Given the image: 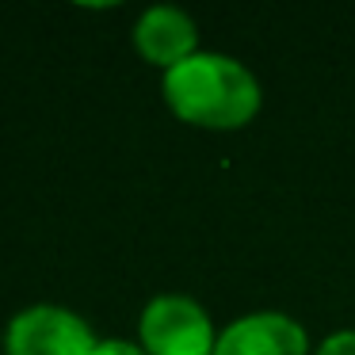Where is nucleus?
<instances>
[{
	"mask_svg": "<svg viewBox=\"0 0 355 355\" xmlns=\"http://www.w3.org/2000/svg\"><path fill=\"white\" fill-rule=\"evenodd\" d=\"M134 46L146 62L176 69L195 54V24L180 8H149L134 27Z\"/></svg>",
	"mask_w": 355,
	"mask_h": 355,
	"instance_id": "39448f33",
	"label": "nucleus"
},
{
	"mask_svg": "<svg viewBox=\"0 0 355 355\" xmlns=\"http://www.w3.org/2000/svg\"><path fill=\"white\" fill-rule=\"evenodd\" d=\"M214 355H306V332L283 313H252L218 336Z\"/></svg>",
	"mask_w": 355,
	"mask_h": 355,
	"instance_id": "20e7f679",
	"label": "nucleus"
},
{
	"mask_svg": "<svg viewBox=\"0 0 355 355\" xmlns=\"http://www.w3.org/2000/svg\"><path fill=\"white\" fill-rule=\"evenodd\" d=\"M4 347H8V355H92L96 336L69 309L31 306L12 317Z\"/></svg>",
	"mask_w": 355,
	"mask_h": 355,
	"instance_id": "7ed1b4c3",
	"label": "nucleus"
},
{
	"mask_svg": "<svg viewBox=\"0 0 355 355\" xmlns=\"http://www.w3.org/2000/svg\"><path fill=\"white\" fill-rule=\"evenodd\" d=\"M146 355H214L218 336L199 302L184 294H161L141 313Z\"/></svg>",
	"mask_w": 355,
	"mask_h": 355,
	"instance_id": "f03ea898",
	"label": "nucleus"
},
{
	"mask_svg": "<svg viewBox=\"0 0 355 355\" xmlns=\"http://www.w3.org/2000/svg\"><path fill=\"white\" fill-rule=\"evenodd\" d=\"M164 100L184 123L237 130L260 111V85L233 58L191 54L164 73Z\"/></svg>",
	"mask_w": 355,
	"mask_h": 355,
	"instance_id": "f257e3e1",
	"label": "nucleus"
},
{
	"mask_svg": "<svg viewBox=\"0 0 355 355\" xmlns=\"http://www.w3.org/2000/svg\"><path fill=\"white\" fill-rule=\"evenodd\" d=\"M317 355H355V329L332 332V336L324 340L321 347H317Z\"/></svg>",
	"mask_w": 355,
	"mask_h": 355,
	"instance_id": "423d86ee",
	"label": "nucleus"
},
{
	"mask_svg": "<svg viewBox=\"0 0 355 355\" xmlns=\"http://www.w3.org/2000/svg\"><path fill=\"white\" fill-rule=\"evenodd\" d=\"M92 355H146L141 347L126 344V340H103V344H96Z\"/></svg>",
	"mask_w": 355,
	"mask_h": 355,
	"instance_id": "0eeeda50",
	"label": "nucleus"
}]
</instances>
